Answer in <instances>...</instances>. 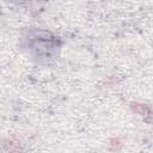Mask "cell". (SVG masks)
<instances>
[{
    "mask_svg": "<svg viewBox=\"0 0 153 153\" xmlns=\"http://www.w3.org/2000/svg\"><path fill=\"white\" fill-rule=\"evenodd\" d=\"M29 47L30 49L37 55V56H44L49 57L54 53V50L59 47V39L57 37L53 36L49 32L45 31H38L35 32L29 38Z\"/></svg>",
    "mask_w": 153,
    "mask_h": 153,
    "instance_id": "1",
    "label": "cell"
}]
</instances>
